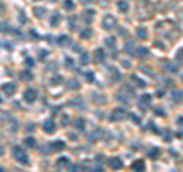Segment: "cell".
<instances>
[{"label": "cell", "instance_id": "obj_23", "mask_svg": "<svg viewBox=\"0 0 183 172\" xmlns=\"http://www.w3.org/2000/svg\"><path fill=\"white\" fill-rule=\"evenodd\" d=\"M88 60H90V55H88V54H85V52H84V54H81V60H79V61H81V64H82V66H87V64L90 63Z\"/></svg>", "mask_w": 183, "mask_h": 172}, {"label": "cell", "instance_id": "obj_35", "mask_svg": "<svg viewBox=\"0 0 183 172\" xmlns=\"http://www.w3.org/2000/svg\"><path fill=\"white\" fill-rule=\"evenodd\" d=\"M90 35H92V31H90V29H85V31L81 32V37H82V38H88Z\"/></svg>", "mask_w": 183, "mask_h": 172}, {"label": "cell", "instance_id": "obj_34", "mask_svg": "<svg viewBox=\"0 0 183 172\" xmlns=\"http://www.w3.org/2000/svg\"><path fill=\"white\" fill-rule=\"evenodd\" d=\"M125 52H133V41H128L125 44Z\"/></svg>", "mask_w": 183, "mask_h": 172}, {"label": "cell", "instance_id": "obj_6", "mask_svg": "<svg viewBox=\"0 0 183 172\" xmlns=\"http://www.w3.org/2000/svg\"><path fill=\"white\" fill-rule=\"evenodd\" d=\"M55 122L54 120H51V119H48V120H44L43 122V131L44 133H48V134H51V133H54L55 131Z\"/></svg>", "mask_w": 183, "mask_h": 172}, {"label": "cell", "instance_id": "obj_43", "mask_svg": "<svg viewBox=\"0 0 183 172\" xmlns=\"http://www.w3.org/2000/svg\"><path fill=\"white\" fill-rule=\"evenodd\" d=\"M150 130H153V131H156V133H157V128H156V125H154V124H150Z\"/></svg>", "mask_w": 183, "mask_h": 172}, {"label": "cell", "instance_id": "obj_22", "mask_svg": "<svg viewBox=\"0 0 183 172\" xmlns=\"http://www.w3.org/2000/svg\"><path fill=\"white\" fill-rule=\"evenodd\" d=\"M93 15H95V11L93 9H85L84 11V17H85V20H87V23L93 18Z\"/></svg>", "mask_w": 183, "mask_h": 172}, {"label": "cell", "instance_id": "obj_20", "mask_svg": "<svg viewBox=\"0 0 183 172\" xmlns=\"http://www.w3.org/2000/svg\"><path fill=\"white\" fill-rule=\"evenodd\" d=\"M105 44H107L110 49H116V38H114V37H108V38L105 40Z\"/></svg>", "mask_w": 183, "mask_h": 172}, {"label": "cell", "instance_id": "obj_40", "mask_svg": "<svg viewBox=\"0 0 183 172\" xmlns=\"http://www.w3.org/2000/svg\"><path fill=\"white\" fill-rule=\"evenodd\" d=\"M25 61H26V66H29V67L34 66V60H32V58H26Z\"/></svg>", "mask_w": 183, "mask_h": 172}, {"label": "cell", "instance_id": "obj_49", "mask_svg": "<svg viewBox=\"0 0 183 172\" xmlns=\"http://www.w3.org/2000/svg\"><path fill=\"white\" fill-rule=\"evenodd\" d=\"M0 172H5V169H3V167H0Z\"/></svg>", "mask_w": 183, "mask_h": 172}, {"label": "cell", "instance_id": "obj_38", "mask_svg": "<svg viewBox=\"0 0 183 172\" xmlns=\"http://www.w3.org/2000/svg\"><path fill=\"white\" fill-rule=\"evenodd\" d=\"M8 29H9L8 23H5V21H3V23H2V26H0V31H3V32H5V31H8Z\"/></svg>", "mask_w": 183, "mask_h": 172}, {"label": "cell", "instance_id": "obj_48", "mask_svg": "<svg viewBox=\"0 0 183 172\" xmlns=\"http://www.w3.org/2000/svg\"><path fill=\"white\" fill-rule=\"evenodd\" d=\"M93 172H102V170H101V167H96V169H95Z\"/></svg>", "mask_w": 183, "mask_h": 172}, {"label": "cell", "instance_id": "obj_42", "mask_svg": "<svg viewBox=\"0 0 183 172\" xmlns=\"http://www.w3.org/2000/svg\"><path fill=\"white\" fill-rule=\"evenodd\" d=\"M3 9H5V5H3V2H2V0H0V14L3 12Z\"/></svg>", "mask_w": 183, "mask_h": 172}, {"label": "cell", "instance_id": "obj_15", "mask_svg": "<svg viewBox=\"0 0 183 172\" xmlns=\"http://www.w3.org/2000/svg\"><path fill=\"white\" fill-rule=\"evenodd\" d=\"M172 101L174 102H181L183 101V91L181 90H174L172 91Z\"/></svg>", "mask_w": 183, "mask_h": 172}, {"label": "cell", "instance_id": "obj_2", "mask_svg": "<svg viewBox=\"0 0 183 172\" xmlns=\"http://www.w3.org/2000/svg\"><path fill=\"white\" fill-rule=\"evenodd\" d=\"M116 24H118V21H116V18H114L113 15H110V14L104 15V18H102V28L105 31H111Z\"/></svg>", "mask_w": 183, "mask_h": 172}, {"label": "cell", "instance_id": "obj_9", "mask_svg": "<svg viewBox=\"0 0 183 172\" xmlns=\"http://www.w3.org/2000/svg\"><path fill=\"white\" fill-rule=\"evenodd\" d=\"M131 169L134 172H145V161L144 160H136L133 164H131Z\"/></svg>", "mask_w": 183, "mask_h": 172}, {"label": "cell", "instance_id": "obj_51", "mask_svg": "<svg viewBox=\"0 0 183 172\" xmlns=\"http://www.w3.org/2000/svg\"><path fill=\"white\" fill-rule=\"evenodd\" d=\"M0 102H2V99H0Z\"/></svg>", "mask_w": 183, "mask_h": 172}, {"label": "cell", "instance_id": "obj_8", "mask_svg": "<svg viewBox=\"0 0 183 172\" xmlns=\"http://www.w3.org/2000/svg\"><path fill=\"white\" fill-rule=\"evenodd\" d=\"M108 164H110V167H111L113 170H118V169H121V167L124 166V164H122V160H121L119 157H113V158H110Z\"/></svg>", "mask_w": 183, "mask_h": 172}, {"label": "cell", "instance_id": "obj_5", "mask_svg": "<svg viewBox=\"0 0 183 172\" xmlns=\"http://www.w3.org/2000/svg\"><path fill=\"white\" fill-rule=\"evenodd\" d=\"M153 102V96L151 94H142L139 97V108H142V111H145V108L148 105H151Z\"/></svg>", "mask_w": 183, "mask_h": 172}, {"label": "cell", "instance_id": "obj_32", "mask_svg": "<svg viewBox=\"0 0 183 172\" xmlns=\"http://www.w3.org/2000/svg\"><path fill=\"white\" fill-rule=\"evenodd\" d=\"M154 113H156L157 116H160V117H165V116H166V114H165V111H162V108H160V107L154 108Z\"/></svg>", "mask_w": 183, "mask_h": 172}, {"label": "cell", "instance_id": "obj_33", "mask_svg": "<svg viewBox=\"0 0 183 172\" xmlns=\"http://www.w3.org/2000/svg\"><path fill=\"white\" fill-rule=\"evenodd\" d=\"M66 67L67 69H73V60L72 58H66Z\"/></svg>", "mask_w": 183, "mask_h": 172}, {"label": "cell", "instance_id": "obj_24", "mask_svg": "<svg viewBox=\"0 0 183 172\" xmlns=\"http://www.w3.org/2000/svg\"><path fill=\"white\" fill-rule=\"evenodd\" d=\"M69 164V158L67 157H60L57 160V166H67Z\"/></svg>", "mask_w": 183, "mask_h": 172}, {"label": "cell", "instance_id": "obj_27", "mask_svg": "<svg viewBox=\"0 0 183 172\" xmlns=\"http://www.w3.org/2000/svg\"><path fill=\"white\" fill-rule=\"evenodd\" d=\"M110 72H111L113 81H119V79H121V75H119V72H118V70H114V69H110Z\"/></svg>", "mask_w": 183, "mask_h": 172}, {"label": "cell", "instance_id": "obj_29", "mask_svg": "<svg viewBox=\"0 0 183 172\" xmlns=\"http://www.w3.org/2000/svg\"><path fill=\"white\" fill-rule=\"evenodd\" d=\"M85 79L88 81V82H92L95 79V75H93V72H85Z\"/></svg>", "mask_w": 183, "mask_h": 172}, {"label": "cell", "instance_id": "obj_37", "mask_svg": "<svg viewBox=\"0 0 183 172\" xmlns=\"http://www.w3.org/2000/svg\"><path fill=\"white\" fill-rule=\"evenodd\" d=\"M128 116H130V117L134 120V124H141V119L137 117V116H134V114H128Z\"/></svg>", "mask_w": 183, "mask_h": 172}, {"label": "cell", "instance_id": "obj_14", "mask_svg": "<svg viewBox=\"0 0 183 172\" xmlns=\"http://www.w3.org/2000/svg\"><path fill=\"white\" fill-rule=\"evenodd\" d=\"M95 60H96V63H102L105 60L104 49H96V51H95Z\"/></svg>", "mask_w": 183, "mask_h": 172}, {"label": "cell", "instance_id": "obj_31", "mask_svg": "<svg viewBox=\"0 0 183 172\" xmlns=\"http://www.w3.org/2000/svg\"><path fill=\"white\" fill-rule=\"evenodd\" d=\"M34 12H35V15H37L38 18L44 15V9H43V8H35V9H34Z\"/></svg>", "mask_w": 183, "mask_h": 172}, {"label": "cell", "instance_id": "obj_7", "mask_svg": "<svg viewBox=\"0 0 183 172\" xmlns=\"http://www.w3.org/2000/svg\"><path fill=\"white\" fill-rule=\"evenodd\" d=\"M2 90H3V91H5L8 96H12V94L17 91V85H15L14 82H8V84H3Z\"/></svg>", "mask_w": 183, "mask_h": 172}, {"label": "cell", "instance_id": "obj_47", "mask_svg": "<svg viewBox=\"0 0 183 172\" xmlns=\"http://www.w3.org/2000/svg\"><path fill=\"white\" fill-rule=\"evenodd\" d=\"M78 169H79V166H73L72 167V172H78Z\"/></svg>", "mask_w": 183, "mask_h": 172}, {"label": "cell", "instance_id": "obj_39", "mask_svg": "<svg viewBox=\"0 0 183 172\" xmlns=\"http://www.w3.org/2000/svg\"><path fill=\"white\" fill-rule=\"evenodd\" d=\"M175 58H177V60H181V58H183V47H181V49H180V51L177 52V55H175Z\"/></svg>", "mask_w": 183, "mask_h": 172}, {"label": "cell", "instance_id": "obj_1", "mask_svg": "<svg viewBox=\"0 0 183 172\" xmlns=\"http://www.w3.org/2000/svg\"><path fill=\"white\" fill-rule=\"evenodd\" d=\"M12 154L15 157L17 161H20L21 164H29V160H28V154L23 151V148H20V146H14L12 149Z\"/></svg>", "mask_w": 183, "mask_h": 172}, {"label": "cell", "instance_id": "obj_12", "mask_svg": "<svg viewBox=\"0 0 183 172\" xmlns=\"http://www.w3.org/2000/svg\"><path fill=\"white\" fill-rule=\"evenodd\" d=\"M116 6H118V9H119L121 12H128V8H130V5H128L127 0H118Z\"/></svg>", "mask_w": 183, "mask_h": 172}, {"label": "cell", "instance_id": "obj_4", "mask_svg": "<svg viewBox=\"0 0 183 172\" xmlns=\"http://www.w3.org/2000/svg\"><path fill=\"white\" fill-rule=\"evenodd\" d=\"M37 96H38V93H37V90H35V88H26L25 94H23V97H25V101H26V102H29V104L35 102Z\"/></svg>", "mask_w": 183, "mask_h": 172}, {"label": "cell", "instance_id": "obj_16", "mask_svg": "<svg viewBox=\"0 0 183 172\" xmlns=\"http://www.w3.org/2000/svg\"><path fill=\"white\" fill-rule=\"evenodd\" d=\"M60 20H61V15H60L58 12H55V14L51 17V26H52V28L58 26V24H60Z\"/></svg>", "mask_w": 183, "mask_h": 172}, {"label": "cell", "instance_id": "obj_11", "mask_svg": "<svg viewBox=\"0 0 183 172\" xmlns=\"http://www.w3.org/2000/svg\"><path fill=\"white\" fill-rule=\"evenodd\" d=\"M64 148H66V143L61 142V140L52 142V143H51V149H52V151H63Z\"/></svg>", "mask_w": 183, "mask_h": 172}, {"label": "cell", "instance_id": "obj_18", "mask_svg": "<svg viewBox=\"0 0 183 172\" xmlns=\"http://www.w3.org/2000/svg\"><path fill=\"white\" fill-rule=\"evenodd\" d=\"M148 54H150V51H148V49L147 47H137V51H136V55L137 57H148Z\"/></svg>", "mask_w": 183, "mask_h": 172}, {"label": "cell", "instance_id": "obj_3", "mask_svg": "<svg viewBox=\"0 0 183 172\" xmlns=\"http://www.w3.org/2000/svg\"><path fill=\"white\" fill-rule=\"evenodd\" d=\"M125 117H127V113H125V110H122V108H114L113 113L110 114V120H111V122H121V120H124Z\"/></svg>", "mask_w": 183, "mask_h": 172}, {"label": "cell", "instance_id": "obj_17", "mask_svg": "<svg viewBox=\"0 0 183 172\" xmlns=\"http://www.w3.org/2000/svg\"><path fill=\"white\" fill-rule=\"evenodd\" d=\"M137 37H139V38H142V40H147L148 38V31L142 26V28H137Z\"/></svg>", "mask_w": 183, "mask_h": 172}, {"label": "cell", "instance_id": "obj_13", "mask_svg": "<svg viewBox=\"0 0 183 172\" xmlns=\"http://www.w3.org/2000/svg\"><path fill=\"white\" fill-rule=\"evenodd\" d=\"M20 79H21V81H32V79H34V75H32L29 70H23V72L20 73Z\"/></svg>", "mask_w": 183, "mask_h": 172}, {"label": "cell", "instance_id": "obj_41", "mask_svg": "<svg viewBox=\"0 0 183 172\" xmlns=\"http://www.w3.org/2000/svg\"><path fill=\"white\" fill-rule=\"evenodd\" d=\"M177 124H178L180 127H183V116H180V117H177Z\"/></svg>", "mask_w": 183, "mask_h": 172}, {"label": "cell", "instance_id": "obj_36", "mask_svg": "<svg viewBox=\"0 0 183 172\" xmlns=\"http://www.w3.org/2000/svg\"><path fill=\"white\" fill-rule=\"evenodd\" d=\"M60 82H61V76H58V75L51 79V84H60Z\"/></svg>", "mask_w": 183, "mask_h": 172}, {"label": "cell", "instance_id": "obj_50", "mask_svg": "<svg viewBox=\"0 0 183 172\" xmlns=\"http://www.w3.org/2000/svg\"><path fill=\"white\" fill-rule=\"evenodd\" d=\"M51 2H57V0H51Z\"/></svg>", "mask_w": 183, "mask_h": 172}, {"label": "cell", "instance_id": "obj_26", "mask_svg": "<svg viewBox=\"0 0 183 172\" xmlns=\"http://www.w3.org/2000/svg\"><path fill=\"white\" fill-rule=\"evenodd\" d=\"M75 127H76L78 130H84V127H85L84 119H76V120H75Z\"/></svg>", "mask_w": 183, "mask_h": 172}, {"label": "cell", "instance_id": "obj_30", "mask_svg": "<svg viewBox=\"0 0 183 172\" xmlns=\"http://www.w3.org/2000/svg\"><path fill=\"white\" fill-rule=\"evenodd\" d=\"M131 79L137 82V87H145V82H144L142 79H139V78H137V76H131Z\"/></svg>", "mask_w": 183, "mask_h": 172}, {"label": "cell", "instance_id": "obj_46", "mask_svg": "<svg viewBox=\"0 0 183 172\" xmlns=\"http://www.w3.org/2000/svg\"><path fill=\"white\" fill-rule=\"evenodd\" d=\"M73 51H75V52H81V47H79V46H75Z\"/></svg>", "mask_w": 183, "mask_h": 172}, {"label": "cell", "instance_id": "obj_45", "mask_svg": "<svg viewBox=\"0 0 183 172\" xmlns=\"http://www.w3.org/2000/svg\"><path fill=\"white\" fill-rule=\"evenodd\" d=\"M46 55H48V52H40V58H44Z\"/></svg>", "mask_w": 183, "mask_h": 172}, {"label": "cell", "instance_id": "obj_10", "mask_svg": "<svg viewBox=\"0 0 183 172\" xmlns=\"http://www.w3.org/2000/svg\"><path fill=\"white\" fill-rule=\"evenodd\" d=\"M57 43L60 44V46H64V47H67V46H70L72 44V40H70V37H67V35H60L58 37V40H57Z\"/></svg>", "mask_w": 183, "mask_h": 172}, {"label": "cell", "instance_id": "obj_52", "mask_svg": "<svg viewBox=\"0 0 183 172\" xmlns=\"http://www.w3.org/2000/svg\"><path fill=\"white\" fill-rule=\"evenodd\" d=\"M35 2H38V0H35Z\"/></svg>", "mask_w": 183, "mask_h": 172}, {"label": "cell", "instance_id": "obj_28", "mask_svg": "<svg viewBox=\"0 0 183 172\" xmlns=\"http://www.w3.org/2000/svg\"><path fill=\"white\" fill-rule=\"evenodd\" d=\"M64 8H66V9H69V11H72V9L75 8V5H73L72 0H66V2H64Z\"/></svg>", "mask_w": 183, "mask_h": 172}, {"label": "cell", "instance_id": "obj_25", "mask_svg": "<svg viewBox=\"0 0 183 172\" xmlns=\"http://www.w3.org/2000/svg\"><path fill=\"white\" fill-rule=\"evenodd\" d=\"M35 143H37V142H35V139H34V137H26V139H25V145H28L29 148H34Z\"/></svg>", "mask_w": 183, "mask_h": 172}, {"label": "cell", "instance_id": "obj_44", "mask_svg": "<svg viewBox=\"0 0 183 172\" xmlns=\"http://www.w3.org/2000/svg\"><path fill=\"white\" fill-rule=\"evenodd\" d=\"M99 2H101V5H102V6H104V5H105V6L108 5V0H99Z\"/></svg>", "mask_w": 183, "mask_h": 172}, {"label": "cell", "instance_id": "obj_21", "mask_svg": "<svg viewBox=\"0 0 183 172\" xmlns=\"http://www.w3.org/2000/svg\"><path fill=\"white\" fill-rule=\"evenodd\" d=\"M67 85H69V88H70V90H78L79 88V82L76 79H70L67 82Z\"/></svg>", "mask_w": 183, "mask_h": 172}, {"label": "cell", "instance_id": "obj_19", "mask_svg": "<svg viewBox=\"0 0 183 172\" xmlns=\"http://www.w3.org/2000/svg\"><path fill=\"white\" fill-rule=\"evenodd\" d=\"M148 155H150V158H153V160H157V158L160 157V149H159V148H153V149L148 152Z\"/></svg>", "mask_w": 183, "mask_h": 172}]
</instances>
